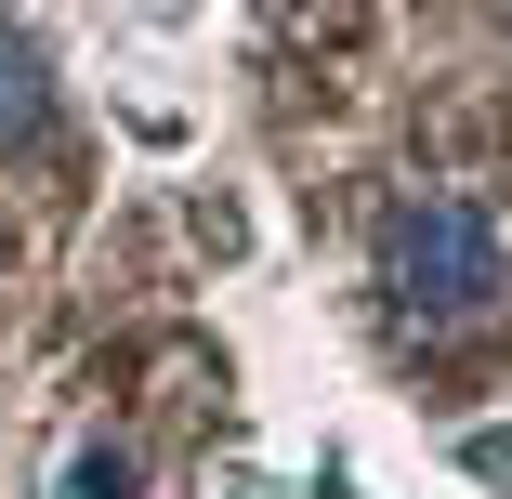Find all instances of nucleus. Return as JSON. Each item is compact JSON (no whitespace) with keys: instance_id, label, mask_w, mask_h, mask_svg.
Listing matches in <instances>:
<instances>
[{"instance_id":"1","label":"nucleus","mask_w":512,"mask_h":499,"mask_svg":"<svg viewBox=\"0 0 512 499\" xmlns=\"http://www.w3.org/2000/svg\"><path fill=\"white\" fill-rule=\"evenodd\" d=\"M499 289H512V250L473 197H407L394 211V303L421 329H486Z\"/></svg>"},{"instance_id":"2","label":"nucleus","mask_w":512,"mask_h":499,"mask_svg":"<svg viewBox=\"0 0 512 499\" xmlns=\"http://www.w3.org/2000/svg\"><path fill=\"white\" fill-rule=\"evenodd\" d=\"M40 106H53L40 40H27V27H0V145H27V132H40Z\"/></svg>"},{"instance_id":"3","label":"nucleus","mask_w":512,"mask_h":499,"mask_svg":"<svg viewBox=\"0 0 512 499\" xmlns=\"http://www.w3.org/2000/svg\"><path fill=\"white\" fill-rule=\"evenodd\" d=\"M66 499H132V460H106V447H92V460H79V486H66Z\"/></svg>"}]
</instances>
